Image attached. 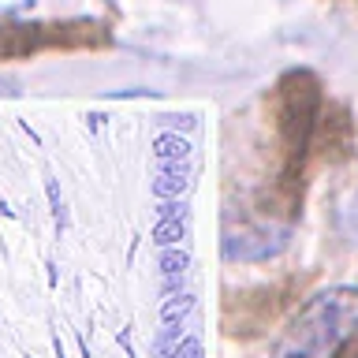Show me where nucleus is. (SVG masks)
<instances>
[{
	"instance_id": "9b49d317",
	"label": "nucleus",
	"mask_w": 358,
	"mask_h": 358,
	"mask_svg": "<svg viewBox=\"0 0 358 358\" xmlns=\"http://www.w3.org/2000/svg\"><path fill=\"white\" fill-rule=\"evenodd\" d=\"M336 358H358V347H351V351H340Z\"/></svg>"
},
{
	"instance_id": "f257e3e1",
	"label": "nucleus",
	"mask_w": 358,
	"mask_h": 358,
	"mask_svg": "<svg viewBox=\"0 0 358 358\" xmlns=\"http://www.w3.org/2000/svg\"><path fill=\"white\" fill-rule=\"evenodd\" d=\"M321 120V83L310 71H287L273 90V138L280 150V176H276V198L287 206L299 201L302 190V164L317 134Z\"/></svg>"
},
{
	"instance_id": "423d86ee",
	"label": "nucleus",
	"mask_w": 358,
	"mask_h": 358,
	"mask_svg": "<svg viewBox=\"0 0 358 358\" xmlns=\"http://www.w3.org/2000/svg\"><path fill=\"white\" fill-rule=\"evenodd\" d=\"M190 306H194V299H190V295H183L179 302H164V321H168V324L183 321L187 313H190Z\"/></svg>"
},
{
	"instance_id": "7ed1b4c3",
	"label": "nucleus",
	"mask_w": 358,
	"mask_h": 358,
	"mask_svg": "<svg viewBox=\"0 0 358 358\" xmlns=\"http://www.w3.org/2000/svg\"><path fill=\"white\" fill-rule=\"evenodd\" d=\"M291 243V224H273V220H257V224H239V228L224 231V257L228 262H268V257L284 254Z\"/></svg>"
},
{
	"instance_id": "39448f33",
	"label": "nucleus",
	"mask_w": 358,
	"mask_h": 358,
	"mask_svg": "<svg viewBox=\"0 0 358 358\" xmlns=\"http://www.w3.org/2000/svg\"><path fill=\"white\" fill-rule=\"evenodd\" d=\"M153 239L157 243H179V239H183V224H179V220H161V224H157V231H153Z\"/></svg>"
},
{
	"instance_id": "0eeeda50",
	"label": "nucleus",
	"mask_w": 358,
	"mask_h": 358,
	"mask_svg": "<svg viewBox=\"0 0 358 358\" xmlns=\"http://www.w3.org/2000/svg\"><path fill=\"white\" fill-rule=\"evenodd\" d=\"M183 265H187V254H179V250H172V254L161 257V268H164V273H183Z\"/></svg>"
},
{
	"instance_id": "9d476101",
	"label": "nucleus",
	"mask_w": 358,
	"mask_h": 358,
	"mask_svg": "<svg viewBox=\"0 0 358 358\" xmlns=\"http://www.w3.org/2000/svg\"><path fill=\"white\" fill-rule=\"evenodd\" d=\"M27 4H34V0H0V11H19Z\"/></svg>"
},
{
	"instance_id": "20e7f679",
	"label": "nucleus",
	"mask_w": 358,
	"mask_h": 358,
	"mask_svg": "<svg viewBox=\"0 0 358 358\" xmlns=\"http://www.w3.org/2000/svg\"><path fill=\"white\" fill-rule=\"evenodd\" d=\"M94 30L90 22H67V27H0V60H11V56H30V52H41L49 49V45H78V41H94Z\"/></svg>"
},
{
	"instance_id": "1a4fd4ad",
	"label": "nucleus",
	"mask_w": 358,
	"mask_h": 358,
	"mask_svg": "<svg viewBox=\"0 0 358 358\" xmlns=\"http://www.w3.org/2000/svg\"><path fill=\"white\" fill-rule=\"evenodd\" d=\"M172 358H201V343L198 340H183V343L176 347Z\"/></svg>"
},
{
	"instance_id": "f03ea898",
	"label": "nucleus",
	"mask_w": 358,
	"mask_h": 358,
	"mask_svg": "<svg viewBox=\"0 0 358 358\" xmlns=\"http://www.w3.org/2000/svg\"><path fill=\"white\" fill-rule=\"evenodd\" d=\"M358 332V287L336 284L317 291L287 321L268 358H336Z\"/></svg>"
},
{
	"instance_id": "6e6552de",
	"label": "nucleus",
	"mask_w": 358,
	"mask_h": 358,
	"mask_svg": "<svg viewBox=\"0 0 358 358\" xmlns=\"http://www.w3.org/2000/svg\"><path fill=\"white\" fill-rule=\"evenodd\" d=\"M343 224H347V235H351V239L358 243V194H355V201H351V209H347Z\"/></svg>"
}]
</instances>
